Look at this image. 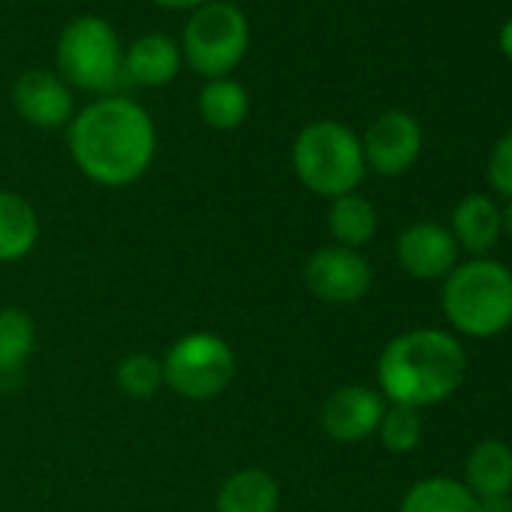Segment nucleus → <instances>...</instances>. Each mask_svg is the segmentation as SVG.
I'll return each instance as SVG.
<instances>
[{"mask_svg": "<svg viewBox=\"0 0 512 512\" xmlns=\"http://www.w3.org/2000/svg\"><path fill=\"white\" fill-rule=\"evenodd\" d=\"M67 145L76 169L88 181L100 187H130L154 163L157 127L136 100L109 94L73 115Z\"/></svg>", "mask_w": 512, "mask_h": 512, "instance_id": "obj_1", "label": "nucleus"}, {"mask_svg": "<svg viewBox=\"0 0 512 512\" xmlns=\"http://www.w3.org/2000/svg\"><path fill=\"white\" fill-rule=\"evenodd\" d=\"M467 374V353L452 332L410 329L395 335L377 359V386L389 404L434 407L458 392Z\"/></svg>", "mask_w": 512, "mask_h": 512, "instance_id": "obj_2", "label": "nucleus"}, {"mask_svg": "<svg viewBox=\"0 0 512 512\" xmlns=\"http://www.w3.org/2000/svg\"><path fill=\"white\" fill-rule=\"evenodd\" d=\"M440 308L458 335L476 341L503 335L512 326V269L473 256L443 278Z\"/></svg>", "mask_w": 512, "mask_h": 512, "instance_id": "obj_3", "label": "nucleus"}, {"mask_svg": "<svg viewBox=\"0 0 512 512\" xmlns=\"http://www.w3.org/2000/svg\"><path fill=\"white\" fill-rule=\"evenodd\" d=\"M365 169L362 139L341 121H314L293 142L296 178L323 199L356 193Z\"/></svg>", "mask_w": 512, "mask_h": 512, "instance_id": "obj_4", "label": "nucleus"}, {"mask_svg": "<svg viewBox=\"0 0 512 512\" xmlns=\"http://www.w3.org/2000/svg\"><path fill=\"white\" fill-rule=\"evenodd\" d=\"M58 70L70 88L109 97L124 79V52L109 22L97 16L73 19L58 40Z\"/></svg>", "mask_w": 512, "mask_h": 512, "instance_id": "obj_5", "label": "nucleus"}, {"mask_svg": "<svg viewBox=\"0 0 512 512\" xmlns=\"http://www.w3.org/2000/svg\"><path fill=\"white\" fill-rule=\"evenodd\" d=\"M247 46V16L229 0H211V4L193 10V16L187 19L181 37V58L193 73L205 79H223L244 61Z\"/></svg>", "mask_w": 512, "mask_h": 512, "instance_id": "obj_6", "label": "nucleus"}, {"mask_svg": "<svg viewBox=\"0 0 512 512\" xmlns=\"http://www.w3.org/2000/svg\"><path fill=\"white\" fill-rule=\"evenodd\" d=\"M163 383L178 398L211 401L235 377V353L217 332H187L163 353Z\"/></svg>", "mask_w": 512, "mask_h": 512, "instance_id": "obj_7", "label": "nucleus"}, {"mask_svg": "<svg viewBox=\"0 0 512 512\" xmlns=\"http://www.w3.org/2000/svg\"><path fill=\"white\" fill-rule=\"evenodd\" d=\"M374 281L371 263L359 250L329 244L308 256L305 263V284L308 290L329 305H353L368 296Z\"/></svg>", "mask_w": 512, "mask_h": 512, "instance_id": "obj_8", "label": "nucleus"}, {"mask_svg": "<svg viewBox=\"0 0 512 512\" xmlns=\"http://www.w3.org/2000/svg\"><path fill=\"white\" fill-rule=\"evenodd\" d=\"M365 166L383 178L404 175L422 154V127L407 112H383L362 139Z\"/></svg>", "mask_w": 512, "mask_h": 512, "instance_id": "obj_9", "label": "nucleus"}, {"mask_svg": "<svg viewBox=\"0 0 512 512\" xmlns=\"http://www.w3.org/2000/svg\"><path fill=\"white\" fill-rule=\"evenodd\" d=\"M386 398L368 386H341L320 407V428L335 443H362L377 434Z\"/></svg>", "mask_w": 512, "mask_h": 512, "instance_id": "obj_10", "label": "nucleus"}, {"mask_svg": "<svg viewBox=\"0 0 512 512\" xmlns=\"http://www.w3.org/2000/svg\"><path fill=\"white\" fill-rule=\"evenodd\" d=\"M395 256L410 278L437 281V278H446L458 266V244L446 226L434 220H419V223H410L398 235Z\"/></svg>", "mask_w": 512, "mask_h": 512, "instance_id": "obj_11", "label": "nucleus"}, {"mask_svg": "<svg viewBox=\"0 0 512 512\" xmlns=\"http://www.w3.org/2000/svg\"><path fill=\"white\" fill-rule=\"evenodd\" d=\"M13 106L19 118L40 130L67 127L76 115L70 85L49 70H28L13 85Z\"/></svg>", "mask_w": 512, "mask_h": 512, "instance_id": "obj_12", "label": "nucleus"}, {"mask_svg": "<svg viewBox=\"0 0 512 512\" xmlns=\"http://www.w3.org/2000/svg\"><path fill=\"white\" fill-rule=\"evenodd\" d=\"M449 232L458 250L464 247L473 256H485L503 235V208L485 193H470L455 205Z\"/></svg>", "mask_w": 512, "mask_h": 512, "instance_id": "obj_13", "label": "nucleus"}, {"mask_svg": "<svg viewBox=\"0 0 512 512\" xmlns=\"http://www.w3.org/2000/svg\"><path fill=\"white\" fill-rule=\"evenodd\" d=\"M181 49L166 34H145L124 52V79L145 88L169 85L181 70Z\"/></svg>", "mask_w": 512, "mask_h": 512, "instance_id": "obj_14", "label": "nucleus"}, {"mask_svg": "<svg viewBox=\"0 0 512 512\" xmlns=\"http://www.w3.org/2000/svg\"><path fill=\"white\" fill-rule=\"evenodd\" d=\"M217 512H278L281 485L263 467H244L223 479L214 497Z\"/></svg>", "mask_w": 512, "mask_h": 512, "instance_id": "obj_15", "label": "nucleus"}, {"mask_svg": "<svg viewBox=\"0 0 512 512\" xmlns=\"http://www.w3.org/2000/svg\"><path fill=\"white\" fill-rule=\"evenodd\" d=\"M37 326L22 308H0V389H16L25 377V362L34 356Z\"/></svg>", "mask_w": 512, "mask_h": 512, "instance_id": "obj_16", "label": "nucleus"}, {"mask_svg": "<svg viewBox=\"0 0 512 512\" xmlns=\"http://www.w3.org/2000/svg\"><path fill=\"white\" fill-rule=\"evenodd\" d=\"M40 241L34 205L13 190H0V263H19Z\"/></svg>", "mask_w": 512, "mask_h": 512, "instance_id": "obj_17", "label": "nucleus"}, {"mask_svg": "<svg viewBox=\"0 0 512 512\" xmlns=\"http://www.w3.org/2000/svg\"><path fill=\"white\" fill-rule=\"evenodd\" d=\"M464 485L476 497L512 494V449L500 440H482L473 446L464 464Z\"/></svg>", "mask_w": 512, "mask_h": 512, "instance_id": "obj_18", "label": "nucleus"}, {"mask_svg": "<svg viewBox=\"0 0 512 512\" xmlns=\"http://www.w3.org/2000/svg\"><path fill=\"white\" fill-rule=\"evenodd\" d=\"M398 512H476V494L452 476H425L413 482Z\"/></svg>", "mask_w": 512, "mask_h": 512, "instance_id": "obj_19", "label": "nucleus"}, {"mask_svg": "<svg viewBox=\"0 0 512 512\" xmlns=\"http://www.w3.org/2000/svg\"><path fill=\"white\" fill-rule=\"evenodd\" d=\"M377 223H380L377 208L365 196L347 193L341 199H332L329 232H332L335 244L350 247V250H362L377 235Z\"/></svg>", "mask_w": 512, "mask_h": 512, "instance_id": "obj_20", "label": "nucleus"}, {"mask_svg": "<svg viewBox=\"0 0 512 512\" xmlns=\"http://www.w3.org/2000/svg\"><path fill=\"white\" fill-rule=\"evenodd\" d=\"M199 115L211 130H235L250 115V97L235 79H208L199 91Z\"/></svg>", "mask_w": 512, "mask_h": 512, "instance_id": "obj_21", "label": "nucleus"}, {"mask_svg": "<svg viewBox=\"0 0 512 512\" xmlns=\"http://www.w3.org/2000/svg\"><path fill=\"white\" fill-rule=\"evenodd\" d=\"M115 386L127 398L148 401L160 389H166V383H163V362L157 356H151V353H130L115 368Z\"/></svg>", "mask_w": 512, "mask_h": 512, "instance_id": "obj_22", "label": "nucleus"}, {"mask_svg": "<svg viewBox=\"0 0 512 512\" xmlns=\"http://www.w3.org/2000/svg\"><path fill=\"white\" fill-rule=\"evenodd\" d=\"M422 428H425V422H422V413L419 410L401 407V404H389L386 413H383V419H380L377 434H380V443L389 452L404 455V452H413L419 446Z\"/></svg>", "mask_w": 512, "mask_h": 512, "instance_id": "obj_23", "label": "nucleus"}, {"mask_svg": "<svg viewBox=\"0 0 512 512\" xmlns=\"http://www.w3.org/2000/svg\"><path fill=\"white\" fill-rule=\"evenodd\" d=\"M485 178H488V187L497 196L512 199V130L503 133L494 142V148L488 154V163H485Z\"/></svg>", "mask_w": 512, "mask_h": 512, "instance_id": "obj_24", "label": "nucleus"}, {"mask_svg": "<svg viewBox=\"0 0 512 512\" xmlns=\"http://www.w3.org/2000/svg\"><path fill=\"white\" fill-rule=\"evenodd\" d=\"M476 512H512V494L476 497Z\"/></svg>", "mask_w": 512, "mask_h": 512, "instance_id": "obj_25", "label": "nucleus"}, {"mask_svg": "<svg viewBox=\"0 0 512 512\" xmlns=\"http://www.w3.org/2000/svg\"><path fill=\"white\" fill-rule=\"evenodd\" d=\"M157 7H166V10H199L205 4H211V0H154Z\"/></svg>", "mask_w": 512, "mask_h": 512, "instance_id": "obj_26", "label": "nucleus"}, {"mask_svg": "<svg viewBox=\"0 0 512 512\" xmlns=\"http://www.w3.org/2000/svg\"><path fill=\"white\" fill-rule=\"evenodd\" d=\"M500 52L506 55V61H512V19L500 28Z\"/></svg>", "mask_w": 512, "mask_h": 512, "instance_id": "obj_27", "label": "nucleus"}, {"mask_svg": "<svg viewBox=\"0 0 512 512\" xmlns=\"http://www.w3.org/2000/svg\"><path fill=\"white\" fill-rule=\"evenodd\" d=\"M503 232L512 238V199H509V205L503 208Z\"/></svg>", "mask_w": 512, "mask_h": 512, "instance_id": "obj_28", "label": "nucleus"}]
</instances>
